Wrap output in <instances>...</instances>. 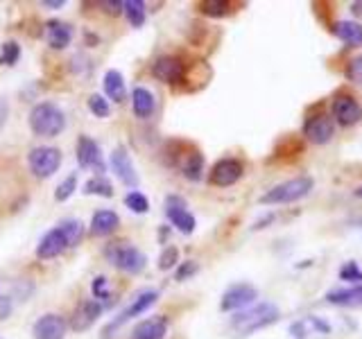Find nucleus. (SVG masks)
<instances>
[{"instance_id": "obj_1", "label": "nucleus", "mask_w": 362, "mask_h": 339, "mask_svg": "<svg viewBox=\"0 0 362 339\" xmlns=\"http://www.w3.org/2000/svg\"><path fill=\"white\" fill-rule=\"evenodd\" d=\"M278 308L274 303H256V306H249L235 313L229 322V337L235 339H242V337H249L251 333L260 331V328H267L272 324L278 322Z\"/></svg>"}, {"instance_id": "obj_2", "label": "nucleus", "mask_w": 362, "mask_h": 339, "mask_svg": "<svg viewBox=\"0 0 362 339\" xmlns=\"http://www.w3.org/2000/svg\"><path fill=\"white\" fill-rule=\"evenodd\" d=\"M81 233H84V224H81L79 219H63V222H59L41 237L39 244H36V255H39L41 260L57 258L63 249L75 246L79 242Z\"/></svg>"}, {"instance_id": "obj_3", "label": "nucleus", "mask_w": 362, "mask_h": 339, "mask_svg": "<svg viewBox=\"0 0 362 339\" xmlns=\"http://www.w3.org/2000/svg\"><path fill=\"white\" fill-rule=\"evenodd\" d=\"M30 127L36 136L54 139V136H59L63 132V127H66V116H63V111L57 104L41 102L30 111Z\"/></svg>"}, {"instance_id": "obj_4", "label": "nucleus", "mask_w": 362, "mask_h": 339, "mask_svg": "<svg viewBox=\"0 0 362 339\" xmlns=\"http://www.w3.org/2000/svg\"><path fill=\"white\" fill-rule=\"evenodd\" d=\"M313 188H315L313 177H294L267 190L260 197V204H292V201H299L310 195Z\"/></svg>"}, {"instance_id": "obj_5", "label": "nucleus", "mask_w": 362, "mask_h": 339, "mask_svg": "<svg viewBox=\"0 0 362 339\" xmlns=\"http://www.w3.org/2000/svg\"><path fill=\"white\" fill-rule=\"evenodd\" d=\"M107 258L109 262L125 274H141L148 267V258L141 249H136L129 242H113L107 246Z\"/></svg>"}, {"instance_id": "obj_6", "label": "nucleus", "mask_w": 362, "mask_h": 339, "mask_svg": "<svg viewBox=\"0 0 362 339\" xmlns=\"http://www.w3.org/2000/svg\"><path fill=\"white\" fill-rule=\"evenodd\" d=\"M27 163H30L34 177L48 179L61 166V152L57 148H34L27 157Z\"/></svg>"}, {"instance_id": "obj_7", "label": "nucleus", "mask_w": 362, "mask_h": 339, "mask_svg": "<svg viewBox=\"0 0 362 339\" xmlns=\"http://www.w3.org/2000/svg\"><path fill=\"white\" fill-rule=\"evenodd\" d=\"M256 299H258L256 287L249 285V283H238V285H231L222 294L220 308L224 310V313H240V310L249 308L251 303H256Z\"/></svg>"}, {"instance_id": "obj_8", "label": "nucleus", "mask_w": 362, "mask_h": 339, "mask_svg": "<svg viewBox=\"0 0 362 339\" xmlns=\"http://www.w3.org/2000/svg\"><path fill=\"white\" fill-rule=\"evenodd\" d=\"M157 299H159V292H154V290H148V292H141L139 297H136L129 306H127L120 315H118L111 324L107 326V331H104V339H109L111 337V333L116 331L118 326H123V324H127L129 322V319H134V317H139V315H143L145 310L148 308H152L154 303H157Z\"/></svg>"}, {"instance_id": "obj_9", "label": "nucleus", "mask_w": 362, "mask_h": 339, "mask_svg": "<svg viewBox=\"0 0 362 339\" xmlns=\"http://www.w3.org/2000/svg\"><path fill=\"white\" fill-rule=\"evenodd\" d=\"M166 215H168V219H170V224L177 228V231H181L184 235H190L195 231V217H193V213H190L188 210V206H186V201L181 199V197H168L166 199Z\"/></svg>"}, {"instance_id": "obj_10", "label": "nucleus", "mask_w": 362, "mask_h": 339, "mask_svg": "<svg viewBox=\"0 0 362 339\" xmlns=\"http://www.w3.org/2000/svg\"><path fill=\"white\" fill-rule=\"evenodd\" d=\"M335 134V123L329 113H317L310 116L304 125V136L313 145H326Z\"/></svg>"}, {"instance_id": "obj_11", "label": "nucleus", "mask_w": 362, "mask_h": 339, "mask_svg": "<svg viewBox=\"0 0 362 339\" xmlns=\"http://www.w3.org/2000/svg\"><path fill=\"white\" fill-rule=\"evenodd\" d=\"M333 118L342 127H353L362 120V107L353 95L342 93L333 100Z\"/></svg>"}, {"instance_id": "obj_12", "label": "nucleus", "mask_w": 362, "mask_h": 339, "mask_svg": "<svg viewBox=\"0 0 362 339\" xmlns=\"http://www.w3.org/2000/svg\"><path fill=\"white\" fill-rule=\"evenodd\" d=\"M152 75L175 86L186 79V63L177 57H159L152 66Z\"/></svg>"}, {"instance_id": "obj_13", "label": "nucleus", "mask_w": 362, "mask_h": 339, "mask_svg": "<svg viewBox=\"0 0 362 339\" xmlns=\"http://www.w3.org/2000/svg\"><path fill=\"white\" fill-rule=\"evenodd\" d=\"M242 172H244V168L238 159H222V161H217L211 170V183L217 188H229L235 181H240Z\"/></svg>"}, {"instance_id": "obj_14", "label": "nucleus", "mask_w": 362, "mask_h": 339, "mask_svg": "<svg viewBox=\"0 0 362 339\" xmlns=\"http://www.w3.org/2000/svg\"><path fill=\"white\" fill-rule=\"evenodd\" d=\"M77 163L86 170L104 172L102 150H100V145L93 139H88V136H81L77 143Z\"/></svg>"}, {"instance_id": "obj_15", "label": "nucleus", "mask_w": 362, "mask_h": 339, "mask_svg": "<svg viewBox=\"0 0 362 339\" xmlns=\"http://www.w3.org/2000/svg\"><path fill=\"white\" fill-rule=\"evenodd\" d=\"M66 319L59 315H43L32 328L34 339H63L66 337Z\"/></svg>"}, {"instance_id": "obj_16", "label": "nucleus", "mask_w": 362, "mask_h": 339, "mask_svg": "<svg viewBox=\"0 0 362 339\" xmlns=\"http://www.w3.org/2000/svg\"><path fill=\"white\" fill-rule=\"evenodd\" d=\"M111 170L116 172V177L120 179L127 186H136L139 183V172H136L132 157L127 148H116L111 154Z\"/></svg>"}, {"instance_id": "obj_17", "label": "nucleus", "mask_w": 362, "mask_h": 339, "mask_svg": "<svg viewBox=\"0 0 362 339\" xmlns=\"http://www.w3.org/2000/svg\"><path fill=\"white\" fill-rule=\"evenodd\" d=\"M100 315H102V303H97V301H81L75 310V315L70 319V328L75 333L88 331V328L97 322Z\"/></svg>"}, {"instance_id": "obj_18", "label": "nucleus", "mask_w": 362, "mask_h": 339, "mask_svg": "<svg viewBox=\"0 0 362 339\" xmlns=\"http://www.w3.org/2000/svg\"><path fill=\"white\" fill-rule=\"evenodd\" d=\"M168 333V322L163 317H152L145 319L134 328L132 339H163Z\"/></svg>"}, {"instance_id": "obj_19", "label": "nucleus", "mask_w": 362, "mask_h": 339, "mask_svg": "<svg viewBox=\"0 0 362 339\" xmlns=\"http://www.w3.org/2000/svg\"><path fill=\"white\" fill-rule=\"evenodd\" d=\"M331 30L342 43L351 45V48H358V45H362V25L356 23V21H338L331 27Z\"/></svg>"}, {"instance_id": "obj_20", "label": "nucleus", "mask_w": 362, "mask_h": 339, "mask_svg": "<svg viewBox=\"0 0 362 339\" xmlns=\"http://www.w3.org/2000/svg\"><path fill=\"white\" fill-rule=\"evenodd\" d=\"M118 226H120V217L109 208L97 210L93 219H90V233L93 235H111Z\"/></svg>"}, {"instance_id": "obj_21", "label": "nucleus", "mask_w": 362, "mask_h": 339, "mask_svg": "<svg viewBox=\"0 0 362 339\" xmlns=\"http://www.w3.org/2000/svg\"><path fill=\"white\" fill-rule=\"evenodd\" d=\"M154 107H157V102H154V95L152 90H148L145 86H136L132 90V109L136 118H150L154 113Z\"/></svg>"}, {"instance_id": "obj_22", "label": "nucleus", "mask_w": 362, "mask_h": 339, "mask_svg": "<svg viewBox=\"0 0 362 339\" xmlns=\"http://www.w3.org/2000/svg\"><path fill=\"white\" fill-rule=\"evenodd\" d=\"M45 34H48V43L54 50H63L72 39V27L61 21H50L45 25Z\"/></svg>"}, {"instance_id": "obj_23", "label": "nucleus", "mask_w": 362, "mask_h": 339, "mask_svg": "<svg viewBox=\"0 0 362 339\" xmlns=\"http://www.w3.org/2000/svg\"><path fill=\"white\" fill-rule=\"evenodd\" d=\"M326 301L333 306H362V285L347 287V290H333L326 294Z\"/></svg>"}, {"instance_id": "obj_24", "label": "nucleus", "mask_w": 362, "mask_h": 339, "mask_svg": "<svg viewBox=\"0 0 362 339\" xmlns=\"http://www.w3.org/2000/svg\"><path fill=\"white\" fill-rule=\"evenodd\" d=\"M104 93L109 95V100L113 102H123L127 90H125V79L118 70H107L104 75Z\"/></svg>"}, {"instance_id": "obj_25", "label": "nucleus", "mask_w": 362, "mask_h": 339, "mask_svg": "<svg viewBox=\"0 0 362 339\" xmlns=\"http://www.w3.org/2000/svg\"><path fill=\"white\" fill-rule=\"evenodd\" d=\"M179 166H181V172H184L186 179L199 181V177H202V170H204V157L199 152H188L186 159L181 161Z\"/></svg>"}, {"instance_id": "obj_26", "label": "nucleus", "mask_w": 362, "mask_h": 339, "mask_svg": "<svg viewBox=\"0 0 362 339\" xmlns=\"http://www.w3.org/2000/svg\"><path fill=\"white\" fill-rule=\"evenodd\" d=\"M123 12L132 27H143L145 23V3L141 0H123Z\"/></svg>"}, {"instance_id": "obj_27", "label": "nucleus", "mask_w": 362, "mask_h": 339, "mask_svg": "<svg viewBox=\"0 0 362 339\" xmlns=\"http://www.w3.org/2000/svg\"><path fill=\"white\" fill-rule=\"evenodd\" d=\"M84 192L86 195H97V197H113V186L109 183V179H104L102 174L88 179L84 183Z\"/></svg>"}, {"instance_id": "obj_28", "label": "nucleus", "mask_w": 362, "mask_h": 339, "mask_svg": "<svg viewBox=\"0 0 362 339\" xmlns=\"http://www.w3.org/2000/svg\"><path fill=\"white\" fill-rule=\"evenodd\" d=\"M125 206L132 210V213H139V215H145L150 210V201H148V197L143 195V192H139V190H134V192H129V195L125 197Z\"/></svg>"}, {"instance_id": "obj_29", "label": "nucleus", "mask_w": 362, "mask_h": 339, "mask_svg": "<svg viewBox=\"0 0 362 339\" xmlns=\"http://www.w3.org/2000/svg\"><path fill=\"white\" fill-rule=\"evenodd\" d=\"M231 7L233 5L226 3V0H204V3H199V9L208 16H226L231 12Z\"/></svg>"}, {"instance_id": "obj_30", "label": "nucleus", "mask_w": 362, "mask_h": 339, "mask_svg": "<svg viewBox=\"0 0 362 339\" xmlns=\"http://www.w3.org/2000/svg\"><path fill=\"white\" fill-rule=\"evenodd\" d=\"M88 109H90V113L97 116V118H109L111 116V107H109V102L102 97V95H90L88 97Z\"/></svg>"}, {"instance_id": "obj_31", "label": "nucleus", "mask_w": 362, "mask_h": 339, "mask_svg": "<svg viewBox=\"0 0 362 339\" xmlns=\"http://www.w3.org/2000/svg\"><path fill=\"white\" fill-rule=\"evenodd\" d=\"M340 278L342 281H349V283H358V285H362V269L358 267V262H344L340 267Z\"/></svg>"}, {"instance_id": "obj_32", "label": "nucleus", "mask_w": 362, "mask_h": 339, "mask_svg": "<svg viewBox=\"0 0 362 339\" xmlns=\"http://www.w3.org/2000/svg\"><path fill=\"white\" fill-rule=\"evenodd\" d=\"M75 188H77V177H75V174H68V177L59 183L57 192H54V199H57V201H66V199H70V195H72V192H75Z\"/></svg>"}, {"instance_id": "obj_33", "label": "nucleus", "mask_w": 362, "mask_h": 339, "mask_svg": "<svg viewBox=\"0 0 362 339\" xmlns=\"http://www.w3.org/2000/svg\"><path fill=\"white\" fill-rule=\"evenodd\" d=\"M18 57H21V48H18V43H14V41L3 43V54H0V63H3V66H14Z\"/></svg>"}, {"instance_id": "obj_34", "label": "nucleus", "mask_w": 362, "mask_h": 339, "mask_svg": "<svg viewBox=\"0 0 362 339\" xmlns=\"http://www.w3.org/2000/svg\"><path fill=\"white\" fill-rule=\"evenodd\" d=\"M177 260H179V249H177V246H168V249H163V253H161L159 267H161L163 271H168V269L175 267Z\"/></svg>"}, {"instance_id": "obj_35", "label": "nucleus", "mask_w": 362, "mask_h": 339, "mask_svg": "<svg viewBox=\"0 0 362 339\" xmlns=\"http://www.w3.org/2000/svg\"><path fill=\"white\" fill-rule=\"evenodd\" d=\"M347 77H349V81H353V84L362 86V54H360V57H356V59L349 61Z\"/></svg>"}, {"instance_id": "obj_36", "label": "nucleus", "mask_w": 362, "mask_h": 339, "mask_svg": "<svg viewBox=\"0 0 362 339\" xmlns=\"http://www.w3.org/2000/svg\"><path fill=\"white\" fill-rule=\"evenodd\" d=\"M197 269H199L197 262H193V260L184 262V265H181V267L177 269V281H186L188 276H193V274H197Z\"/></svg>"}, {"instance_id": "obj_37", "label": "nucleus", "mask_w": 362, "mask_h": 339, "mask_svg": "<svg viewBox=\"0 0 362 339\" xmlns=\"http://www.w3.org/2000/svg\"><path fill=\"white\" fill-rule=\"evenodd\" d=\"M107 278L104 276H97L95 281H93V294L97 297V299H104L107 297Z\"/></svg>"}, {"instance_id": "obj_38", "label": "nucleus", "mask_w": 362, "mask_h": 339, "mask_svg": "<svg viewBox=\"0 0 362 339\" xmlns=\"http://www.w3.org/2000/svg\"><path fill=\"white\" fill-rule=\"evenodd\" d=\"M290 333H292L297 339H304L308 335V324L306 322H297V324L290 326Z\"/></svg>"}, {"instance_id": "obj_39", "label": "nucleus", "mask_w": 362, "mask_h": 339, "mask_svg": "<svg viewBox=\"0 0 362 339\" xmlns=\"http://www.w3.org/2000/svg\"><path fill=\"white\" fill-rule=\"evenodd\" d=\"M9 315H12V299L0 297V319H7Z\"/></svg>"}, {"instance_id": "obj_40", "label": "nucleus", "mask_w": 362, "mask_h": 339, "mask_svg": "<svg viewBox=\"0 0 362 339\" xmlns=\"http://www.w3.org/2000/svg\"><path fill=\"white\" fill-rule=\"evenodd\" d=\"M41 5H43V7H48V9H59V7L66 5V3H63V0H43Z\"/></svg>"}, {"instance_id": "obj_41", "label": "nucleus", "mask_w": 362, "mask_h": 339, "mask_svg": "<svg viewBox=\"0 0 362 339\" xmlns=\"http://www.w3.org/2000/svg\"><path fill=\"white\" fill-rule=\"evenodd\" d=\"M351 12L356 14V16H362V3H353L351 5Z\"/></svg>"}, {"instance_id": "obj_42", "label": "nucleus", "mask_w": 362, "mask_h": 339, "mask_svg": "<svg viewBox=\"0 0 362 339\" xmlns=\"http://www.w3.org/2000/svg\"><path fill=\"white\" fill-rule=\"evenodd\" d=\"M356 197H362V186H360V188L356 190Z\"/></svg>"}, {"instance_id": "obj_43", "label": "nucleus", "mask_w": 362, "mask_h": 339, "mask_svg": "<svg viewBox=\"0 0 362 339\" xmlns=\"http://www.w3.org/2000/svg\"><path fill=\"white\" fill-rule=\"evenodd\" d=\"M0 123H3V120H0Z\"/></svg>"}]
</instances>
